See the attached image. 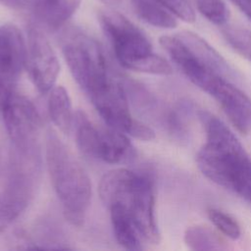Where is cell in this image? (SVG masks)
Wrapping results in <instances>:
<instances>
[{
	"label": "cell",
	"mask_w": 251,
	"mask_h": 251,
	"mask_svg": "<svg viewBox=\"0 0 251 251\" xmlns=\"http://www.w3.org/2000/svg\"><path fill=\"white\" fill-rule=\"evenodd\" d=\"M206 143L196 156L201 173L213 182L251 200V160L234 133L206 110L197 113Z\"/></svg>",
	"instance_id": "1"
},
{
	"label": "cell",
	"mask_w": 251,
	"mask_h": 251,
	"mask_svg": "<svg viewBox=\"0 0 251 251\" xmlns=\"http://www.w3.org/2000/svg\"><path fill=\"white\" fill-rule=\"evenodd\" d=\"M98 191L109 210H117L133 222L144 242L159 243L154 182L149 175L125 168L114 169L101 177Z\"/></svg>",
	"instance_id": "2"
},
{
	"label": "cell",
	"mask_w": 251,
	"mask_h": 251,
	"mask_svg": "<svg viewBox=\"0 0 251 251\" xmlns=\"http://www.w3.org/2000/svg\"><path fill=\"white\" fill-rule=\"evenodd\" d=\"M45 156L50 180L65 219L73 226H81L91 199V181L87 173L53 130L46 135Z\"/></svg>",
	"instance_id": "3"
},
{
	"label": "cell",
	"mask_w": 251,
	"mask_h": 251,
	"mask_svg": "<svg viewBox=\"0 0 251 251\" xmlns=\"http://www.w3.org/2000/svg\"><path fill=\"white\" fill-rule=\"evenodd\" d=\"M99 22L117 60L124 68L161 75L173 73L169 62L153 53L152 45L143 31L125 16L106 9L99 13Z\"/></svg>",
	"instance_id": "4"
},
{
	"label": "cell",
	"mask_w": 251,
	"mask_h": 251,
	"mask_svg": "<svg viewBox=\"0 0 251 251\" xmlns=\"http://www.w3.org/2000/svg\"><path fill=\"white\" fill-rule=\"evenodd\" d=\"M62 50L71 74L88 97L115 77L103 49L91 36L72 30L65 35Z\"/></svg>",
	"instance_id": "5"
},
{
	"label": "cell",
	"mask_w": 251,
	"mask_h": 251,
	"mask_svg": "<svg viewBox=\"0 0 251 251\" xmlns=\"http://www.w3.org/2000/svg\"><path fill=\"white\" fill-rule=\"evenodd\" d=\"M0 113L19 156L36 159L41 119L34 104L15 91L0 105Z\"/></svg>",
	"instance_id": "6"
},
{
	"label": "cell",
	"mask_w": 251,
	"mask_h": 251,
	"mask_svg": "<svg viewBox=\"0 0 251 251\" xmlns=\"http://www.w3.org/2000/svg\"><path fill=\"white\" fill-rule=\"evenodd\" d=\"M27 46L21 30L13 24L0 26V105L16 90L26 68Z\"/></svg>",
	"instance_id": "7"
},
{
	"label": "cell",
	"mask_w": 251,
	"mask_h": 251,
	"mask_svg": "<svg viewBox=\"0 0 251 251\" xmlns=\"http://www.w3.org/2000/svg\"><path fill=\"white\" fill-rule=\"evenodd\" d=\"M26 69L29 77L41 94L49 93L59 75L58 58L42 29L30 25L27 29Z\"/></svg>",
	"instance_id": "8"
},
{
	"label": "cell",
	"mask_w": 251,
	"mask_h": 251,
	"mask_svg": "<svg viewBox=\"0 0 251 251\" xmlns=\"http://www.w3.org/2000/svg\"><path fill=\"white\" fill-rule=\"evenodd\" d=\"M27 162L21 159V164L15 165L6 187L0 192V235L25 210L32 196L35 167Z\"/></svg>",
	"instance_id": "9"
},
{
	"label": "cell",
	"mask_w": 251,
	"mask_h": 251,
	"mask_svg": "<svg viewBox=\"0 0 251 251\" xmlns=\"http://www.w3.org/2000/svg\"><path fill=\"white\" fill-rule=\"evenodd\" d=\"M220 105L232 126L242 134L251 131V100L231 81L217 75L205 89Z\"/></svg>",
	"instance_id": "10"
},
{
	"label": "cell",
	"mask_w": 251,
	"mask_h": 251,
	"mask_svg": "<svg viewBox=\"0 0 251 251\" xmlns=\"http://www.w3.org/2000/svg\"><path fill=\"white\" fill-rule=\"evenodd\" d=\"M89 99L109 127L128 134L136 119L131 116L124 86L116 77Z\"/></svg>",
	"instance_id": "11"
},
{
	"label": "cell",
	"mask_w": 251,
	"mask_h": 251,
	"mask_svg": "<svg viewBox=\"0 0 251 251\" xmlns=\"http://www.w3.org/2000/svg\"><path fill=\"white\" fill-rule=\"evenodd\" d=\"M127 134L108 126L107 129L97 127L88 157L109 164H123L135 158V150Z\"/></svg>",
	"instance_id": "12"
},
{
	"label": "cell",
	"mask_w": 251,
	"mask_h": 251,
	"mask_svg": "<svg viewBox=\"0 0 251 251\" xmlns=\"http://www.w3.org/2000/svg\"><path fill=\"white\" fill-rule=\"evenodd\" d=\"M176 35L191 50L195 57L213 73L231 82L240 79L238 73L228 62L200 35L189 30L181 31Z\"/></svg>",
	"instance_id": "13"
},
{
	"label": "cell",
	"mask_w": 251,
	"mask_h": 251,
	"mask_svg": "<svg viewBox=\"0 0 251 251\" xmlns=\"http://www.w3.org/2000/svg\"><path fill=\"white\" fill-rule=\"evenodd\" d=\"M81 0H43L33 12L39 24L49 30H57L75 13Z\"/></svg>",
	"instance_id": "14"
},
{
	"label": "cell",
	"mask_w": 251,
	"mask_h": 251,
	"mask_svg": "<svg viewBox=\"0 0 251 251\" xmlns=\"http://www.w3.org/2000/svg\"><path fill=\"white\" fill-rule=\"evenodd\" d=\"M48 113L52 123L61 132L65 134L71 132L75 116L70 95L64 86L57 85L49 91Z\"/></svg>",
	"instance_id": "15"
},
{
	"label": "cell",
	"mask_w": 251,
	"mask_h": 251,
	"mask_svg": "<svg viewBox=\"0 0 251 251\" xmlns=\"http://www.w3.org/2000/svg\"><path fill=\"white\" fill-rule=\"evenodd\" d=\"M135 14L145 23L160 28H174L176 18L158 0H130Z\"/></svg>",
	"instance_id": "16"
},
{
	"label": "cell",
	"mask_w": 251,
	"mask_h": 251,
	"mask_svg": "<svg viewBox=\"0 0 251 251\" xmlns=\"http://www.w3.org/2000/svg\"><path fill=\"white\" fill-rule=\"evenodd\" d=\"M183 239L188 248L192 250H226L227 242L215 230L206 226L196 225L187 227Z\"/></svg>",
	"instance_id": "17"
},
{
	"label": "cell",
	"mask_w": 251,
	"mask_h": 251,
	"mask_svg": "<svg viewBox=\"0 0 251 251\" xmlns=\"http://www.w3.org/2000/svg\"><path fill=\"white\" fill-rule=\"evenodd\" d=\"M115 237L127 250H140L144 242L133 222L117 210H109Z\"/></svg>",
	"instance_id": "18"
},
{
	"label": "cell",
	"mask_w": 251,
	"mask_h": 251,
	"mask_svg": "<svg viewBox=\"0 0 251 251\" xmlns=\"http://www.w3.org/2000/svg\"><path fill=\"white\" fill-rule=\"evenodd\" d=\"M222 33L233 50L251 62L250 30L238 27H226L222 30Z\"/></svg>",
	"instance_id": "19"
},
{
	"label": "cell",
	"mask_w": 251,
	"mask_h": 251,
	"mask_svg": "<svg viewBox=\"0 0 251 251\" xmlns=\"http://www.w3.org/2000/svg\"><path fill=\"white\" fill-rule=\"evenodd\" d=\"M199 13L214 25H223L229 18V12L223 0H194Z\"/></svg>",
	"instance_id": "20"
},
{
	"label": "cell",
	"mask_w": 251,
	"mask_h": 251,
	"mask_svg": "<svg viewBox=\"0 0 251 251\" xmlns=\"http://www.w3.org/2000/svg\"><path fill=\"white\" fill-rule=\"evenodd\" d=\"M208 218L212 222V224L226 237L235 240L238 239L241 235V228L239 224L236 222L234 218L230 215L215 209L211 208L207 211Z\"/></svg>",
	"instance_id": "21"
},
{
	"label": "cell",
	"mask_w": 251,
	"mask_h": 251,
	"mask_svg": "<svg viewBox=\"0 0 251 251\" xmlns=\"http://www.w3.org/2000/svg\"><path fill=\"white\" fill-rule=\"evenodd\" d=\"M176 19L186 23L195 21V13L189 0H158Z\"/></svg>",
	"instance_id": "22"
},
{
	"label": "cell",
	"mask_w": 251,
	"mask_h": 251,
	"mask_svg": "<svg viewBox=\"0 0 251 251\" xmlns=\"http://www.w3.org/2000/svg\"><path fill=\"white\" fill-rule=\"evenodd\" d=\"M127 135L142 141H150L155 138L154 130L150 126H148L147 125L138 120L134 121Z\"/></svg>",
	"instance_id": "23"
},
{
	"label": "cell",
	"mask_w": 251,
	"mask_h": 251,
	"mask_svg": "<svg viewBox=\"0 0 251 251\" xmlns=\"http://www.w3.org/2000/svg\"><path fill=\"white\" fill-rule=\"evenodd\" d=\"M0 4L18 11H25L27 7L28 0H0Z\"/></svg>",
	"instance_id": "24"
},
{
	"label": "cell",
	"mask_w": 251,
	"mask_h": 251,
	"mask_svg": "<svg viewBox=\"0 0 251 251\" xmlns=\"http://www.w3.org/2000/svg\"><path fill=\"white\" fill-rule=\"evenodd\" d=\"M249 20H251V0H230Z\"/></svg>",
	"instance_id": "25"
},
{
	"label": "cell",
	"mask_w": 251,
	"mask_h": 251,
	"mask_svg": "<svg viewBox=\"0 0 251 251\" xmlns=\"http://www.w3.org/2000/svg\"><path fill=\"white\" fill-rule=\"evenodd\" d=\"M102 3H104V4H106V5H108V6H110V7H113V6H117L120 2H121V0H100Z\"/></svg>",
	"instance_id": "26"
}]
</instances>
